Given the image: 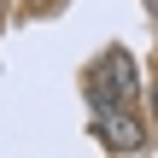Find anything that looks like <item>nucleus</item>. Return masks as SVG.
<instances>
[{"label":"nucleus","instance_id":"nucleus-2","mask_svg":"<svg viewBox=\"0 0 158 158\" xmlns=\"http://www.w3.org/2000/svg\"><path fill=\"white\" fill-rule=\"evenodd\" d=\"M94 135H100L111 152H141V123H135V106L94 100Z\"/></svg>","mask_w":158,"mask_h":158},{"label":"nucleus","instance_id":"nucleus-1","mask_svg":"<svg viewBox=\"0 0 158 158\" xmlns=\"http://www.w3.org/2000/svg\"><path fill=\"white\" fill-rule=\"evenodd\" d=\"M135 94H141V64H135L123 47H111V53H100V59L88 64V100L135 106Z\"/></svg>","mask_w":158,"mask_h":158},{"label":"nucleus","instance_id":"nucleus-3","mask_svg":"<svg viewBox=\"0 0 158 158\" xmlns=\"http://www.w3.org/2000/svg\"><path fill=\"white\" fill-rule=\"evenodd\" d=\"M152 123H158V82H152Z\"/></svg>","mask_w":158,"mask_h":158}]
</instances>
